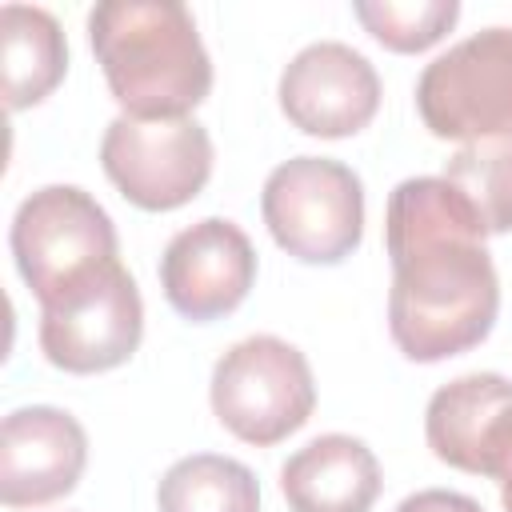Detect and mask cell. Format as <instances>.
Wrapping results in <instances>:
<instances>
[{"label":"cell","mask_w":512,"mask_h":512,"mask_svg":"<svg viewBox=\"0 0 512 512\" xmlns=\"http://www.w3.org/2000/svg\"><path fill=\"white\" fill-rule=\"evenodd\" d=\"M444 180L472 204L488 236L512 232V140H476L444 160Z\"/></svg>","instance_id":"cell-16"},{"label":"cell","mask_w":512,"mask_h":512,"mask_svg":"<svg viewBox=\"0 0 512 512\" xmlns=\"http://www.w3.org/2000/svg\"><path fill=\"white\" fill-rule=\"evenodd\" d=\"M480 476L500 484V504H504V512H512V404L492 420V428L484 436Z\"/></svg>","instance_id":"cell-18"},{"label":"cell","mask_w":512,"mask_h":512,"mask_svg":"<svg viewBox=\"0 0 512 512\" xmlns=\"http://www.w3.org/2000/svg\"><path fill=\"white\" fill-rule=\"evenodd\" d=\"M88 464L80 420L52 404L16 408L0 428V500L4 508H40L68 496Z\"/></svg>","instance_id":"cell-11"},{"label":"cell","mask_w":512,"mask_h":512,"mask_svg":"<svg viewBox=\"0 0 512 512\" xmlns=\"http://www.w3.org/2000/svg\"><path fill=\"white\" fill-rule=\"evenodd\" d=\"M208 400L236 440L272 448L308 424L316 380L296 344L280 336H248L216 360Z\"/></svg>","instance_id":"cell-5"},{"label":"cell","mask_w":512,"mask_h":512,"mask_svg":"<svg viewBox=\"0 0 512 512\" xmlns=\"http://www.w3.org/2000/svg\"><path fill=\"white\" fill-rule=\"evenodd\" d=\"M276 96L292 128L320 140H344L372 124L380 108V76L352 44L316 40L288 60Z\"/></svg>","instance_id":"cell-9"},{"label":"cell","mask_w":512,"mask_h":512,"mask_svg":"<svg viewBox=\"0 0 512 512\" xmlns=\"http://www.w3.org/2000/svg\"><path fill=\"white\" fill-rule=\"evenodd\" d=\"M12 260L40 308L72 296L112 264L120 240L112 216L76 184H48L20 200L12 216Z\"/></svg>","instance_id":"cell-3"},{"label":"cell","mask_w":512,"mask_h":512,"mask_svg":"<svg viewBox=\"0 0 512 512\" xmlns=\"http://www.w3.org/2000/svg\"><path fill=\"white\" fill-rule=\"evenodd\" d=\"M0 68L8 112L32 108L56 92V84L68 72V40L48 8H0Z\"/></svg>","instance_id":"cell-14"},{"label":"cell","mask_w":512,"mask_h":512,"mask_svg":"<svg viewBox=\"0 0 512 512\" xmlns=\"http://www.w3.org/2000/svg\"><path fill=\"white\" fill-rule=\"evenodd\" d=\"M144 336V300L124 264L40 308V352L52 368L92 376L132 360Z\"/></svg>","instance_id":"cell-8"},{"label":"cell","mask_w":512,"mask_h":512,"mask_svg":"<svg viewBox=\"0 0 512 512\" xmlns=\"http://www.w3.org/2000/svg\"><path fill=\"white\" fill-rule=\"evenodd\" d=\"M104 176L144 212H172L196 200L212 176V136L192 116H116L100 140Z\"/></svg>","instance_id":"cell-7"},{"label":"cell","mask_w":512,"mask_h":512,"mask_svg":"<svg viewBox=\"0 0 512 512\" xmlns=\"http://www.w3.org/2000/svg\"><path fill=\"white\" fill-rule=\"evenodd\" d=\"M484 224L444 176L400 180L384 212L392 260L388 332L416 364L476 348L500 312V276Z\"/></svg>","instance_id":"cell-1"},{"label":"cell","mask_w":512,"mask_h":512,"mask_svg":"<svg viewBox=\"0 0 512 512\" xmlns=\"http://www.w3.org/2000/svg\"><path fill=\"white\" fill-rule=\"evenodd\" d=\"M160 512H260V484L248 464L216 452L176 460L156 488Z\"/></svg>","instance_id":"cell-15"},{"label":"cell","mask_w":512,"mask_h":512,"mask_svg":"<svg viewBox=\"0 0 512 512\" xmlns=\"http://www.w3.org/2000/svg\"><path fill=\"white\" fill-rule=\"evenodd\" d=\"M88 40L112 100L132 120H176L212 92V60L180 0H104Z\"/></svg>","instance_id":"cell-2"},{"label":"cell","mask_w":512,"mask_h":512,"mask_svg":"<svg viewBox=\"0 0 512 512\" xmlns=\"http://www.w3.org/2000/svg\"><path fill=\"white\" fill-rule=\"evenodd\" d=\"M396 512H484L472 496L464 492H448V488H424V492H412L400 500Z\"/></svg>","instance_id":"cell-19"},{"label":"cell","mask_w":512,"mask_h":512,"mask_svg":"<svg viewBox=\"0 0 512 512\" xmlns=\"http://www.w3.org/2000/svg\"><path fill=\"white\" fill-rule=\"evenodd\" d=\"M356 20L368 28V36L392 52H424L436 40L448 36V28L460 20V4L456 0H412V4H396V0H360L352 4Z\"/></svg>","instance_id":"cell-17"},{"label":"cell","mask_w":512,"mask_h":512,"mask_svg":"<svg viewBox=\"0 0 512 512\" xmlns=\"http://www.w3.org/2000/svg\"><path fill=\"white\" fill-rule=\"evenodd\" d=\"M512 404V380L500 372H468L432 392L424 436L440 464L480 476V452L492 420Z\"/></svg>","instance_id":"cell-13"},{"label":"cell","mask_w":512,"mask_h":512,"mask_svg":"<svg viewBox=\"0 0 512 512\" xmlns=\"http://www.w3.org/2000/svg\"><path fill=\"white\" fill-rule=\"evenodd\" d=\"M380 484L376 452L348 432L308 440L280 468V492L292 512H368Z\"/></svg>","instance_id":"cell-12"},{"label":"cell","mask_w":512,"mask_h":512,"mask_svg":"<svg viewBox=\"0 0 512 512\" xmlns=\"http://www.w3.org/2000/svg\"><path fill=\"white\" fill-rule=\"evenodd\" d=\"M416 108L436 140H512V28H484L416 80Z\"/></svg>","instance_id":"cell-6"},{"label":"cell","mask_w":512,"mask_h":512,"mask_svg":"<svg viewBox=\"0 0 512 512\" xmlns=\"http://www.w3.org/2000/svg\"><path fill=\"white\" fill-rule=\"evenodd\" d=\"M256 284V248L224 216L180 228L160 256L164 300L192 324L220 320L244 304Z\"/></svg>","instance_id":"cell-10"},{"label":"cell","mask_w":512,"mask_h":512,"mask_svg":"<svg viewBox=\"0 0 512 512\" xmlns=\"http://www.w3.org/2000/svg\"><path fill=\"white\" fill-rule=\"evenodd\" d=\"M260 212L272 240L300 264H340L364 240V184L328 156H296L268 172Z\"/></svg>","instance_id":"cell-4"}]
</instances>
